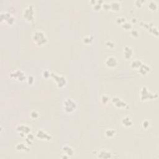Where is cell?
Returning <instances> with one entry per match:
<instances>
[{
	"label": "cell",
	"instance_id": "obj_1",
	"mask_svg": "<svg viewBox=\"0 0 159 159\" xmlns=\"http://www.w3.org/2000/svg\"><path fill=\"white\" fill-rule=\"evenodd\" d=\"M31 39L33 43L38 47H42L44 45L47 44L48 41L45 33L41 30H37L34 32Z\"/></svg>",
	"mask_w": 159,
	"mask_h": 159
},
{
	"label": "cell",
	"instance_id": "obj_2",
	"mask_svg": "<svg viewBox=\"0 0 159 159\" xmlns=\"http://www.w3.org/2000/svg\"><path fill=\"white\" fill-rule=\"evenodd\" d=\"M22 17L28 22H32L35 19L34 6L32 5L26 6L22 12Z\"/></svg>",
	"mask_w": 159,
	"mask_h": 159
},
{
	"label": "cell",
	"instance_id": "obj_3",
	"mask_svg": "<svg viewBox=\"0 0 159 159\" xmlns=\"http://www.w3.org/2000/svg\"><path fill=\"white\" fill-rule=\"evenodd\" d=\"M140 99L142 101H147L157 98L158 95L151 92L146 87H143L140 91Z\"/></svg>",
	"mask_w": 159,
	"mask_h": 159
},
{
	"label": "cell",
	"instance_id": "obj_4",
	"mask_svg": "<svg viewBox=\"0 0 159 159\" xmlns=\"http://www.w3.org/2000/svg\"><path fill=\"white\" fill-rule=\"evenodd\" d=\"M63 106L66 113L70 114L76 111L77 108V103L73 99L71 98H67L64 100Z\"/></svg>",
	"mask_w": 159,
	"mask_h": 159
},
{
	"label": "cell",
	"instance_id": "obj_5",
	"mask_svg": "<svg viewBox=\"0 0 159 159\" xmlns=\"http://www.w3.org/2000/svg\"><path fill=\"white\" fill-rule=\"evenodd\" d=\"M52 78L54 81L57 85L58 88H64L67 84V78H65V76L62 75L57 74L56 73L52 72L51 76Z\"/></svg>",
	"mask_w": 159,
	"mask_h": 159
},
{
	"label": "cell",
	"instance_id": "obj_6",
	"mask_svg": "<svg viewBox=\"0 0 159 159\" xmlns=\"http://www.w3.org/2000/svg\"><path fill=\"white\" fill-rule=\"evenodd\" d=\"M9 76L10 78L15 79L18 81H21V82L27 80L24 72L21 70H16L12 71L9 73Z\"/></svg>",
	"mask_w": 159,
	"mask_h": 159
},
{
	"label": "cell",
	"instance_id": "obj_7",
	"mask_svg": "<svg viewBox=\"0 0 159 159\" xmlns=\"http://www.w3.org/2000/svg\"><path fill=\"white\" fill-rule=\"evenodd\" d=\"M1 22H5L7 25L11 26L14 23V18L11 13L2 11L1 13Z\"/></svg>",
	"mask_w": 159,
	"mask_h": 159
},
{
	"label": "cell",
	"instance_id": "obj_8",
	"mask_svg": "<svg viewBox=\"0 0 159 159\" xmlns=\"http://www.w3.org/2000/svg\"><path fill=\"white\" fill-rule=\"evenodd\" d=\"M111 102L113 105L117 108H123V109H127L129 108L128 104L123 101L121 98L118 96H113L111 98Z\"/></svg>",
	"mask_w": 159,
	"mask_h": 159
},
{
	"label": "cell",
	"instance_id": "obj_9",
	"mask_svg": "<svg viewBox=\"0 0 159 159\" xmlns=\"http://www.w3.org/2000/svg\"><path fill=\"white\" fill-rule=\"evenodd\" d=\"M141 26L142 28H145L148 31L154 36H158V29L154 26V24L151 22H141Z\"/></svg>",
	"mask_w": 159,
	"mask_h": 159
},
{
	"label": "cell",
	"instance_id": "obj_10",
	"mask_svg": "<svg viewBox=\"0 0 159 159\" xmlns=\"http://www.w3.org/2000/svg\"><path fill=\"white\" fill-rule=\"evenodd\" d=\"M36 137L39 139V140H42V141H50L52 139V136L49 133H47V132L39 129L37 131V133L36 134Z\"/></svg>",
	"mask_w": 159,
	"mask_h": 159
},
{
	"label": "cell",
	"instance_id": "obj_11",
	"mask_svg": "<svg viewBox=\"0 0 159 159\" xmlns=\"http://www.w3.org/2000/svg\"><path fill=\"white\" fill-rule=\"evenodd\" d=\"M106 66L110 68H114L117 67L119 64L117 58L114 56L108 57L104 62Z\"/></svg>",
	"mask_w": 159,
	"mask_h": 159
},
{
	"label": "cell",
	"instance_id": "obj_12",
	"mask_svg": "<svg viewBox=\"0 0 159 159\" xmlns=\"http://www.w3.org/2000/svg\"><path fill=\"white\" fill-rule=\"evenodd\" d=\"M17 131L22 137H25L27 135L30 133V128L27 125H19L16 128Z\"/></svg>",
	"mask_w": 159,
	"mask_h": 159
},
{
	"label": "cell",
	"instance_id": "obj_13",
	"mask_svg": "<svg viewBox=\"0 0 159 159\" xmlns=\"http://www.w3.org/2000/svg\"><path fill=\"white\" fill-rule=\"evenodd\" d=\"M112 153L110 150L107 149H101L97 153V157L98 158L103 159H108L111 158L112 157Z\"/></svg>",
	"mask_w": 159,
	"mask_h": 159
},
{
	"label": "cell",
	"instance_id": "obj_14",
	"mask_svg": "<svg viewBox=\"0 0 159 159\" xmlns=\"http://www.w3.org/2000/svg\"><path fill=\"white\" fill-rule=\"evenodd\" d=\"M134 54V50L130 46L126 45L123 49V55L126 60L131 59Z\"/></svg>",
	"mask_w": 159,
	"mask_h": 159
},
{
	"label": "cell",
	"instance_id": "obj_15",
	"mask_svg": "<svg viewBox=\"0 0 159 159\" xmlns=\"http://www.w3.org/2000/svg\"><path fill=\"white\" fill-rule=\"evenodd\" d=\"M15 149L18 152H28L30 150V148L28 146V143H25L24 142H19L15 146Z\"/></svg>",
	"mask_w": 159,
	"mask_h": 159
},
{
	"label": "cell",
	"instance_id": "obj_16",
	"mask_svg": "<svg viewBox=\"0 0 159 159\" xmlns=\"http://www.w3.org/2000/svg\"><path fill=\"white\" fill-rule=\"evenodd\" d=\"M62 150L63 154L67 155V156H68L69 157L73 156L75 154L74 149H73V148H72L71 146L68 145H64L62 147Z\"/></svg>",
	"mask_w": 159,
	"mask_h": 159
},
{
	"label": "cell",
	"instance_id": "obj_17",
	"mask_svg": "<svg viewBox=\"0 0 159 159\" xmlns=\"http://www.w3.org/2000/svg\"><path fill=\"white\" fill-rule=\"evenodd\" d=\"M151 68L149 65L143 64L141 65V67L139 68V72L141 75H147L150 72Z\"/></svg>",
	"mask_w": 159,
	"mask_h": 159
},
{
	"label": "cell",
	"instance_id": "obj_18",
	"mask_svg": "<svg viewBox=\"0 0 159 159\" xmlns=\"http://www.w3.org/2000/svg\"><path fill=\"white\" fill-rule=\"evenodd\" d=\"M121 124L124 127H130L133 125V121L129 116H126L122 119Z\"/></svg>",
	"mask_w": 159,
	"mask_h": 159
},
{
	"label": "cell",
	"instance_id": "obj_19",
	"mask_svg": "<svg viewBox=\"0 0 159 159\" xmlns=\"http://www.w3.org/2000/svg\"><path fill=\"white\" fill-rule=\"evenodd\" d=\"M110 6H111V10L113 11H119L120 9H121V3L118 1H112L110 3Z\"/></svg>",
	"mask_w": 159,
	"mask_h": 159
},
{
	"label": "cell",
	"instance_id": "obj_20",
	"mask_svg": "<svg viewBox=\"0 0 159 159\" xmlns=\"http://www.w3.org/2000/svg\"><path fill=\"white\" fill-rule=\"evenodd\" d=\"M143 64L142 61L139 59H135L131 62V67L133 69L139 70V68L141 67V65Z\"/></svg>",
	"mask_w": 159,
	"mask_h": 159
},
{
	"label": "cell",
	"instance_id": "obj_21",
	"mask_svg": "<svg viewBox=\"0 0 159 159\" xmlns=\"http://www.w3.org/2000/svg\"><path fill=\"white\" fill-rule=\"evenodd\" d=\"M116 134V131L114 129H107L105 132H104V134L108 138H112L114 137V135Z\"/></svg>",
	"mask_w": 159,
	"mask_h": 159
},
{
	"label": "cell",
	"instance_id": "obj_22",
	"mask_svg": "<svg viewBox=\"0 0 159 159\" xmlns=\"http://www.w3.org/2000/svg\"><path fill=\"white\" fill-rule=\"evenodd\" d=\"M148 7H149V9L150 11H156L157 9V8H158L157 3L156 1H150L149 3Z\"/></svg>",
	"mask_w": 159,
	"mask_h": 159
},
{
	"label": "cell",
	"instance_id": "obj_23",
	"mask_svg": "<svg viewBox=\"0 0 159 159\" xmlns=\"http://www.w3.org/2000/svg\"><path fill=\"white\" fill-rule=\"evenodd\" d=\"M93 41V36H85L82 39V41L85 44L89 45L92 43Z\"/></svg>",
	"mask_w": 159,
	"mask_h": 159
},
{
	"label": "cell",
	"instance_id": "obj_24",
	"mask_svg": "<svg viewBox=\"0 0 159 159\" xmlns=\"http://www.w3.org/2000/svg\"><path fill=\"white\" fill-rule=\"evenodd\" d=\"M26 143H28V145H32L34 139V135L31 133H29L26 136Z\"/></svg>",
	"mask_w": 159,
	"mask_h": 159
},
{
	"label": "cell",
	"instance_id": "obj_25",
	"mask_svg": "<svg viewBox=\"0 0 159 159\" xmlns=\"http://www.w3.org/2000/svg\"><path fill=\"white\" fill-rule=\"evenodd\" d=\"M101 103L103 104H107L108 103L110 102V96L106 94H104L101 97Z\"/></svg>",
	"mask_w": 159,
	"mask_h": 159
},
{
	"label": "cell",
	"instance_id": "obj_26",
	"mask_svg": "<svg viewBox=\"0 0 159 159\" xmlns=\"http://www.w3.org/2000/svg\"><path fill=\"white\" fill-rule=\"evenodd\" d=\"M122 29L126 30H131L133 29V26H132V24L131 22H125L124 23H123L122 25H121Z\"/></svg>",
	"mask_w": 159,
	"mask_h": 159
},
{
	"label": "cell",
	"instance_id": "obj_27",
	"mask_svg": "<svg viewBox=\"0 0 159 159\" xmlns=\"http://www.w3.org/2000/svg\"><path fill=\"white\" fill-rule=\"evenodd\" d=\"M104 2L103 1H98L94 5H93V7L96 11H98L102 7V5Z\"/></svg>",
	"mask_w": 159,
	"mask_h": 159
},
{
	"label": "cell",
	"instance_id": "obj_28",
	"mask_svg": "<svg viewBox=\"0 0 159 159\" xmlns=\"http://www.w3.org/2000/svg\"><path fill=\"white\" fill-rule=\"evenodd\" d=\"M131 36L134 38H137L139 36V32L136 29H132L130 31Z\"/></svg>",
	"mask_w": 159,
	"mask_h": 159
},
{
	"label": "cell",
	"instance_id": "obj_29",
	"mask_svg": "<svg viewBox=\"0 0 159 159\" xmlns=\"http://www.w3.org/2000/svg\"><path fill=\"white\" fill-rule=\"evenodd\" d=\"M125 22H126V18L122 16L118 17L116 19V22L119 25H122L123 23H124Z\"/></svg>",
	"mask_w": 159,
	"mask_h": 159
},
{
	"label": "cell",
	"instance_id": "obj_30",
	"mask_svg": "<svg viewBox=\"0 0 159 159\" xmlns=\"http://www.w3.org/2000/svg\"><path fill=\"white\" fill-rule=\"evenodd\" d=\"M42 75L43 76L44 78L47 79L49 77L51 76V72H50L49 70H45L42 73Z\"/></svg>",
	"mask_w": 159,
	"mask_h": 159
},
{
	"label": "cell",
	"instance_id": "obj_31",
	"mask_svg": "<svg viewBox=\"0 0 159 159\" xmlns=\"http://www.w3.org/2000/svg\"><path fill=\"white\" fill-rule=\"evenodd\" d=\"M141 126L143 129H147L150 127V122L148 120H144L142 122Z\"/></svg>",
	"mask_w": 159,
	"mask_h": 159
},
{
	"label": "cell",
	"instance_id": "obj_32",
	"mask_svg": "<svg viewBox=\"0 0 159 159\" xmlns=\"http://www.w3.org/2000/svg\"><path fill=\"white\" fill-rule=\"evenodd\" d=\"M106 46L107 47L110 48V49H112L115 47V44L113 41H108L106 42Z\"/></svg>",
	"mask_w": 159,
	"mask_h": 159
},
{
	"label": "cell",
	"instance_id": "obj_33",
	"mask_svg": "<svg viewBox=\"0 0 159 159\" xmlns=\"http://www.w3.org/2000/svg\"><path fill=\"white\" fill-rule=\"evenodd\" d=\"M30 118H31L32 119H36L39 117V112L37 111L34 110V111H31V112H30Z\"/></svg>",
	"mask_w": 159,
	"mask_h": 159
},
{
	"label": "cell",
	"instance_id": "obj_34",
	"mask_svg": "<svg viewBox=\"0 0 159 159\" xmlns=\"http://www.w3.org/2000/svg\"><path fill=\"white\" fill-rule=\"evenodd\" d=\"M27 81H28V83L29 85H32L35 81L34 77L32 75L28 76V77H27Z\"/></svg>",
	"mask_w": 159,
	"mask_h": 159
},
{
	"label": "cell",
	"instance_id": "obj_35",
	"mask_svg": "<svg viewBox=\"0 0 159 159\" xmlns=\"http://www.w3.org/2000/svg\"><path fill=\"white\" fill-rule=\"evenodd\" d=\"M143 3H145L144 1H142V0H137V1H135V6L139 7V8H140L142 6Z\"/></svg>",
	"mask_w": 159,
	"mask_h": 159
},
{
	"label": "cell",
	"instance_id": "obj_36",
	"mask_svg": "<svg viewBox=\"0 0 159 159\" xmlns=\"http://www.w3.org/2000/svg\"><path fill=\"white\" fill-rule=\"evenodd\" d=\"M102 7H103V8H104V9H106V10L111 9L110 3H103V5H102Z\"/></svg>",
	"mask_w": 159,
	"mask_h": 159
}]
</instances>
